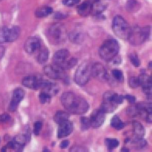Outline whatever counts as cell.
<instances>
[{
	"label": "cell",
	"mask_w": 152,
	"mask_h": 152,
	"mask_svg": "<svg viewBox=\"0 0 152 152\" xmlns=\"http://www.w3.org/2000/svg\"><path fill=\"white\" fill-rule=\"evenodd\" d=\"M112 75L113 78L118 81H122L124 80V74L122 71L115 69L112 71Z\"/></svg>",
	"instance_id": "cell-29"
},
{
	"label": "cell",
	"mask_w": 152,
	"mask_h": 152,
	"mask_svg": "<svg viewBox=\"0 0 152 152\" xmlns=\"http://www.w3.org/2000/svg\"><path fill=\"white\" fill-rule=\"evenodd\" d=\"M93 5V4H92L90 1V0H87L83 2L81 5H80L78 7V13L83 17H86L90 15V14H92Z\"/></svg>",
	"instance_id": "cell-16"
},
{
	"label": "cell",
	"mask_w": 152,
	"mask_h": 152,
	"mask_svg": "<svg viewBox=\"0 0 152 152\" xmlns=\"http://www.w3.org/2000/svg\"><path fill=\"white\" fill-rule=\"evenodd\" d=\"M57 131V137L58 138H62L69 135L73 130V124L72 122L67 120L58 124Z\"/></svg>",
	"instance_id": "cell-14"
},
{
	"label": "cell",
	"mask_w": 152,
	"mask_h": 152,
	"mask_svg": "<svg viewBox=\"0 0 152 152\" xmlns=\"http://www.w3.org/2000/svg\"><path fill=\"white\" fill-rule=\"evenodd\" d=\"M91 76L100 81H106L108 78L105 68L102 64L99 62L92 64Z\"/></svg>",
	"instance_id": "cell-11"
},
{
	"label": "cell",
	"mask_w": 152,
	"mask_h": 152,
	"mask_svg": "<svg viewBox=\"0 0 152 152\" xmlns=\"http://www.w3.org/2000/svg\"><path fill=\"white\" fill-rule=\"evenodd\" d=\"M140 4L137 0H128L126 4V9L129 12H135L139 10Z\"/></svg>",
	"instance_id": "cell-25"
},
{
	"label": "cell",
	"mask_w": 152,
	"mask_h": 152,
	"mask_svg": "<svg viewBox=\"0 0 152 152\" xmlns=\"http://www.w3.org/2000/svg\"><path fill=\"white\" fill-rule=\"evenodd\" d=\"M64 107L71 113L82 115L87 112L88 109V104L82 97L72 93L65 92L61 97Z\"/></svg>",
	"instance_id": "cell-1"
},
{
	"label": "cell",
	"mask_w": 152,
	"mask_h": 152,
	"mask_svg": "<svg viewBox=\"0 0 152 152\" xmlns=\"http://www.w3.org/2000/svg\"><path fill=\"white\" fill-rule=\"evenodd\" d=\"M91 65L90 62L84 61L78 66L74 75V80L78 85L83 86L88 81L91 75Z\"/></svg>",
	"instance_id": "cell-7"
},
{
	"label": "cell",
	"mask_w": 152,
	"mask_h": 152,
	"mask_svg": "<svg viewBox=\"0 0 152 152\" xmlns=\"http://www.w3.org/2000/svg\"><path fill=\"white\" fill-rule=\"evenodd\" d=\"M42 128V123L40 121H36L34 124V133L36 135H39Z\"/></svg>",
	"instance_id": "cell-34"
},
{
	"label": "cell",
	"mask_w": 152,
	"mask_h": 152,
	"mask_svg": "<svg viewBox=\"0 0 152 152\" xmlns=\"http://www.w3.org/2000/svg\"><path fill=\"white\" fill-rule=\"evenodd\" d=\"M112 29L114 33L122 39H128L131 27L126 20L120 15H116L112 21Z\"/></svg>",
	"instance_id": "cell-6"
},
{
	"label": "cell",
	"mask_w": 152,
	"mask_h": 152,
	"mask_svg": "<svg viewBox=\"0 0 152 152\" xmlns=\"http://www.w3.org/2000/svg\"><path fill=\"white\" fill-rule=\"evenodd\" d=\"M80 124H81V128L82 129L86 130L88 129L90 126V122L89 118L87 117H81L80 118Z\"/></svg>",
	"instance_id": "cell-32"
},
{
	"label": "cell",
	"mask_w": 152,
	"mask_h": 152,
	"mask_svg": "<svg viewBox=\"0 0 152 152\" xmlns=\"http://www.w3.org/2000/svg\"><path fill=\"white\" fill-rule=\"evenodd\" d=\"M150 36V27L145 26L140 27L135 26L132 28H131V31L128 40L135 45H138L146 41Z\"/></svg>",
	"instance_id": "cell-5"
},
{
	"label": "cell",
	"mask_w": 152,
	"mask_h": 152,
	"mask_svg": "<svg viewBox=\"0 0 152 152\" xmlns=\"http://www.w3.org/2000/svg\"><path fill=\"white\" fill-rule=\"evenodd\" d=\"M100 0H90V1L92 3V4H95V3H97L99 2Z\"/></svg>",
	"instance_id": "cell-42"
},
{
	"label": "cell",
	"mask_w": 152,
	"mask_h": 152,
	"mask_svg": "<svg viewBox=\"0 0 152 152\" xmlns=\"http://www.w3.org/2000/svg\"><path fill=\"white\" fill-rule=\"evenodd\" d=\"M11 119L10 116L7 113H3L0 115V124L8 122Z\"/></svg>",
	"instance_id": "cell-36"
},
{
	"label": "cell",
	"mask_w": 152,
	"mask_h": 152,
	"mask_svg": "<svg viewBox=\"0 0 152 152\" xmlns=\"http://www.w3.org/2000/svg\"><path fill=\"white\" fill-rule=\"evenodd\" d=\"M4 53V48L3 46H0V60L2 58Z\"/></svg>",
	"instance_id": "cell-40"
},
{
	"label": "cell",
	"mask_w": 152,
	"mask_h": 152,
	"mask_svg": "<svg viewBox=\"0 0 152 152\" xmlns=\"http://www.w3.org/2000/svg\"><path fill=\"white\" fill-rule=\"evenodd\" d=\"M41 48L39 39L36 37H28L24 43V49L28 53H33L39 51Z\"/></svg>",
	"instance_id": "cell-13"
},
{
	"label": "cell",
	"mask_w": 152,
	"mask_h": 152,
	"mask_svg": "<svg viewBox=\"0 0 152 152\" xmlns=\"http://www.w3.org/2000/svg\"><path fill=\"white\" fill-rule=\"evenodd\" d=\"M47 37L49 42L55 45L63 43L67 37L66 30L61 23H54L48 29Z\"/></svg>",
	"instance_id": "cell-4"
},
{
	"label": "cell",
	"mask_w": 152,
	"mask_h": 152,
	"mask_svg": "<svg viewBox=\"0 0 152 152\" xmlns=\"http://www.w3.org/2000/svg\"><path fill=\"white\" fill-rule=\"evenodd\" d=\"M126 100H128L130 103H134L135 101V97L134 96L130 94H126L125 96H124Z\"/></svg>",
	"instance_id": "cell-38"
},
{
	"label": "cell",
	"mask_w": 152,
	"mask_h": 152,
	"mask_svg": "<svg viewBox=\"0 0 152 152\" xmlns=\"http://www.w3.org/2000/svg\"><path fill=\"white\" fill-rule=\"evenodd\" d=\"M55 17L56 18H64V14H61V13H57L55 14Z\"/></svg>",
	"instance_id": "cell-41"
},
{
	"label": "cell",
	"mask_w": 152,
	"mask_h": 152,
	"mask_svg": "<svg viewBox=\"0 0 152 152\" xmlns=\"http://www.w3.org/2000/svg\"><path fill=\"white\" fill-rule=\"evenodd\" d=\"M69 150L72 151H86V149L83 148V147L76 145V146L72 147V148H71Z\"/></svg>",
	"instance_id": "cell-37"
},
{
	"label": "cell",
	"mask_w": 152,
	"mask_h": 152,
	"mask_svg": "<svg viewBox=\"0 0 152 152\" xmlns=\"http://www.w3.org/2000/svg\"><path fill=\"white\" fill-rule=\"evenodd\" d=\"M27 140V138L25 135L18 134L16 135L12 140L15 145V149H19L23 148L26 144Z\"/></svg>",
	"instance_id": "cell-21"
},
{
	"label": "cell",
	"mask_w": 152,
	"mask_h": 152,
	"mask_svg": "<svg viewBox=\"0 0 152 152\" xmlns=\"http://www.w3.org/2000/svg\"><path fill=\"white\" fill-rule=\"evenodd\" d=\"M80 1V0H62V4L65 6L71 7L78 4Z\"/></svg>",
	"instance_id": "cell-35"
},
{
	"label": "cell",
	"mask_w": 152,
	"mask_h": 152,
	"mask_svg": "<svg viewBox=\"0 0 152 152\" xmlns=\"http://www.w3.org/2000/svg\"><path fill=\"white\" fill-rule=\"evenodd\" d=\"M69 52L66 49H62L56 52L53 57V64L63 69L64 65L69 58Z\"/></svg>",
	"instance_id": "cell-10"
},
{
	"label": "cell",
	"mask_w": 152,
	"mask_h": 152,
	"mask_svg": "<svg viewBox=\"0 0 152 152\" xmlns=\"http://www.w3.org/2000/svg\"><path fill=\"white\" fill-rule=\"evenodd\" d=\"M121 151H129V150H128V148H123L121 150Z\"/></svg>",
	"instance_id": "cell-43"
},
{
	"label": "cell",
	"mask_w": 152,
	"mask_h": 152,
	"mask_svg": "<svg viewBox=\"0 0 152 152\" xmlns=\"http://www.w3.org/2000/svg\"><path fill=\"white\" fill-rule=\"evenodd\" d=\"M68 37L69 40L74 43H81L84 40V34L81 31L75 30L69 34Z\"/></svg>",
	"instance_id": "cell-18"
},
{
	"label": "cell",
	"mask_w": 152,
	"mask_h": 152,
	"mask_svg": "<svg viewBox=\"0 0 152 152\" xmlns=\"http://www.w3.org/2000/svg\"><path fill=\"white\" fill-rule=\"evenodd\" d=\"M104 114L105 113L100 108L94 110L89 118L90 126L94 128L100 127L104 121Z\"/></svg>",
	"instance_id": "cell-9"
},
{
	"label": "cell",
	"mask_w": 152,
	"mask_h": 152,
	"mask_svg": "<svg viewBox=\"0 0 152 152\" xmlns=\"http://www.w3.org/2000/svg\"><path fill=\"white\" fill-rule=\"evenodd\" d=\"M129 86L132 88H137L140 86V81L138 77H132L129 80Z\"/></svg>",
	"instance_id": "cell-31"
},
{
	"label": "cell",
	"mask_w": 152,
	"mask_h": 152,
	"mask_svg": "<svg viewBox=\"0 0 152 152\" xmlns=\"http://www.w3.org/2000/svg\"><path fill=\"white\" fill-rule=\"evenodd\" d=\"M39 100L42 104H48L52 96L45 91H41L39 94Z\"/></svg>",
	"instance_id": "cell-27"
},
{
	"label": "cell",
	"mask_w": 152,
	"mask_h": 152,
	"mask_svg": "<svg viewBox=\"0 0 152 152\" xmlns=\"http://www.w3.org/2000/svg\"><path fill=\"white\" fill-rule=\"evenodd\" d=\"M77 64V59L75 58L71 57L69 58L68 61L66 62V64L64 65L63 69L65 71L69 69H71L73 68L75 65Z\"/></svg>",
	"instance_id": "cell-28"
},
{
	"label": "cell",
	"mask_w": 152,
	"mask_h": 152,
	"mask_svg": "<svg viewBox=\"0 0 152 152\" xmlns=\"http://www.w3.org/2000/svg\"><path fill=\"white\" fill-rule=\"evenodd\" d=\"M124 97L112 91L105 92L103 96V102L100 109L106 113L113 112L118 106L123 102Z\"/></svg>",
	"instance_id": "cell-2"
},
{
	"label": "cell",
	"mask_w": 152,
	"mask_h": 152,
	"mask_svg": "<svg viewBox=\"0 0 152 152\" xmlns=\"http://www.w3.org/2000/svg\"><path fill=\"white\" fill-rule=\"evenodd\" d=\"M129 58L132 63V65H134L135 66L138 67L140 65V61L137 56V55L135 53H131L129 55Z\"/></svg>",
	"instance_id": "cell-30"
},
{
	"label": "cell",
	"mask_w": 152,
	"mask_h": 152,
	"mask_svg": "<svg viewBox=\"0 0 152 152\" xmlns=\"http://www.w3.org/2000/svg\"><path fill=\"white\" fill-rule=\"evenodd\" d=\"M132 131L135 138H142L145 134V129L142 124L138 121L132 122Z\"/></svg>",
	"instance_id": "cell-19"
},
{
	"label": "cell",
	"mask_w": 152,
	"mask_h": 152,
	"mask_svg": "<svg viewBox=\"0 0 152 152\" xmlns=\"http://www.w3.org/2000/svg\"><path fill=\"white\" fill-rule=\"evenodd\" d=\"M110 125L113 128H115L117 130H119V129H122L124 127L125 124L121 120V119L119 118V117L118 116L115 115L114 116H113V118H112V119L110 121Z\"/></svg>",
	"instance_id": "cell-24"
},
{
	"label": "cell",
	"mask_w": 152,
	"mask_h": 152,
	"mask_svg": "<svg viewBox=\"0 0 152 152\" xmlns=\"http://www.w3.org/2000/svg\"><path fill=\"white\" fill-rule=\"evenodd\" d=\"M20 28L17 26L8 28L6 34V42H12L17 40L20 34Z\"/></svg>",
	"instance_id": "cell-17"
},
{
	"label": "cell",
	"mask_w": 152,
	"mask_h": 152,
	"mask_svg": "<svg viewBox=\"0 0 152 152\" xmlns=\"http://www.w3.org/2000/svg\"><path fill=\"white\" fill-rule=\"evenodd\" d=\"M7 28L8 27L5 26L0 27V43L6 42V34Z\"/></svg>",
	"instance_id": "cell-33"
},
{
	"label": "cell",
	"mask_w": 152,
	"mask_h": 152,
	"mask_svg": "<svg viewBox=\"0 0 152 152\" xmlns=\"http://www.w3.org/2000/svg\"><path fill=\"white\" fill-rule=\"evenodd\" d=\"M119 46L116 40L113 39H106L99 48V53L100 58L105 61H110L118 54Z\"/></svg>",
	"instance_id": "cell-3"
},
{
	"label": "cell",
	"mask_w": 152,
	"mask_h": 152,
	"mask_svg": "<svg viewBox=\"0 0 152 152\" xmlns=\"http://www.w3.org/2000/svg\"><path fill=\"white\" fill-rule=\"evenodd\" d=\"M42 78L40 76L30 75L24 77L22 80V84L26 87L31 89H39Z\"/></svg>",
	"instance_id": "cell-15"
},
{
	"label": "cell",
	"mask_w": 152,
	"mask_h": 152,
	"mask_svg": "<svg viewBox=\"0 0 152 152\" xmlns=\"http://www.w3.org/2000/svg\"><path fill=\"white\" fill-rule=\"evenodd\" d=\"M69 143V141H68V140H65L62 141L61 142V144H60V147H61V148H62V149L65 148H66V147L68 146Z\"/></svg>",
	"instance_id": "cell-39"
},
{
	"label": "cell",
	"mask_w": 152,
	"mask_h": 152,
	"mask_svg": "<svg viewBox=\"0 0 152 152\" xmlns=\"http://www.w3.org/2000/svg\"><path fill=\"white\" fill-rule=\"evenodd\" d=\"M43 71L45 74L51 79H62L65 77V70L55 64L45 66Z\"/></svg>",
	"instance_id": "cell-8"
},
{
	"label": "cell",
	"mask_w": 152,
	"mask_h": 152,
	"mask_svg": "<svg viewBox=\"0 0 152 152\" xmlns=\"http://www.w3.org/2000/svg\"><path fill=\"white\" fill-rule=\"evenodd\" d=\"M39 54L37 56V62L40 64H43L48 59L49 51L46 48H40L39 50Z\"/></svg>",
	"instance_id": "cell-23"
},
{
	"label": "cell",
	"mask_w": 152,
	"mask_h": 152,
	"mask_svg": "<svg viewBox=\"0 0 152 152\" xmlns=\"http://www.w3.org/2000/svg\"><path fill=\"white\" fill-rule=\"evenodd\" d=\"M53 11L52 7L49 6H42L36 9L35 11V16L37 18H43L48 16Z\"/></svg>",
	"instance_id": "cell-20"
},
{
	"label": "cell",
	"mask_w": 152,
	"mask_h": 152,
	"mask_svg": "<svg viewBox=\"0 0 152 152\" xmlns=\"http://www.w3.org/2000/svg\"><path fill=\"white\" fill-rule=\"evenodd\" d=\"M24 96V91L21 88H15L12 93L11 100L9 104V110L10 111H15L20 102L23 100Z\"/></svg>",
	"instance_id": "cell-12"
},
{
	"label": "cell",
	"mask_w": 152,
	"mask_h": 152,
	"mask_svg": "<svg viewBox=\"0 0 152 152\" xmlns=\"http://www.w3.org/2000/svg\"><path fill=\"white\" fill-rule=\"evenodd\" d=\"M104 143L109 150H113L116 148L119 145V141L115 138H106Z\"/></svg>",
	"instance_id": "cell-26"
},
{
	"label": "cell",
	"mask_w": 152,
	"mask_h": 152,
	"mask_svg": "<svg viewBox=\"0 0 152 152\" xmlns=\"http://www.w3.org/2000/svg\"><path fill=\"white\" fill-rule=\"evenodd\" d=\"M69 118V115L68 113L62 110H58L55 114L53 116V120L56 124H59L62 122L68 120Z\"/></svg>",
	"instance_id": "cell-22"
}]
</instances>
